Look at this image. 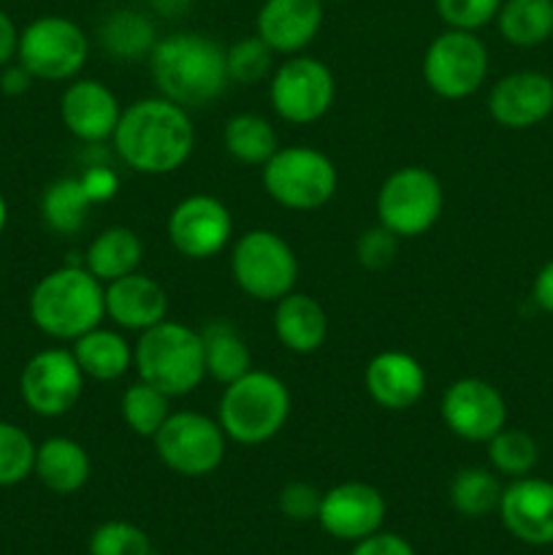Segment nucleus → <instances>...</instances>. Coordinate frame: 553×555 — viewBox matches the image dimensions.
<instances>
[{"label": "nucleus", "mask_w": 553, "mask_h": 555, "mask_svg": "<svg viewBox=\"0 0 553 555\" xmlns=\"http://www.w3.org/2000/svg\"><path fill=\"white\" fill-rule=\"evenodd\" d=\"M119 160L136 173L163 177L188 163L195 128L188 108L168 98H141L130 103L112 135Z\"/></svg>", "instance_id": "f257e3e1"}, {"label": "nucleus", "mask_w": 553, "mask_h": 555, "mask_svg": "<svg viewBox=\"0 0 553 555\" xmlns=\"http://www.w3.org/2000/svg\"><path fill=\"white\" fill-rule=\"evenodd\" d=\"M150 70L163 98L184 108H204L228 90L226 47L211 36L179 30L157 38Z\"/></svg>", "instance_id": "f03ea898"}, {"label": "nucleus", "mask_w": 553, "mask_h": 555, "mask_svg": "<svg viewBox=\"0 0 553 555\" xmlns=\"http://www.w3.org/2000/svg\"><path fill=\"white\" fill-rule=\"evenodd\" d=\"M106 318L103 282L85 266H60L36 282L30 293V320L41 334L76 341Z\"/></svg>", "instance_id": "7ed1b4c3"}, {"label": "nucleus", "mask_w": 553, "mask_h": 555, "mask_svg": "<svg viewBox=\"0 0 553 555\" xmlns=\"http://www.w3.org/2000/svg\"><path fill=\"white\" fill-rule=\"evenodd\" d=\"M133 366L139 379L155 385L168 399L193 393L206 379L201 331L173 320L141 331L133 347Z\"/></svg>", "instance_id": "20e7f679"}, {"label": "nucleus", "mask_w": 553, "mask_h": 555, "mask_svg": "<svg viewBox=\"0 0 553 555\" xmlns=\"http://www.w3.org/2000/svg\"><path fill=\"white\" fill-rule=\"evenodd\" d=\"M291 415V390L276 374L249 369L226 385L217 423L236 444H263L282 431Z\"/></svg>", "instance_id": "39448f33"}, {"label": "nucleus", "mask_w": 553, "mask_h": 555, "mask_svg": "<svg viewBox=\"0 0 553 555\" xmlns=\"http://www.w3.org/2000/svg\"><path fill=\"white\" fill-rule=\"evenodd\" d=\"M336 184V166L314 146H280L263 163V190L285 209H320L334 198Z\"/></svg>", "instance_id": "423d86ee"}, {"label": "nucleus", "mask_w": 553, "mask_h": 555, "mask_svg": "<svg viewBox=\"0 0 553 555\" xmlns=\"http://www.w3.org/2000/svg\"><path fill=\"white\" fill-rule=\"evenodd\" d=\"M231 274L249 298L276 304L296 291L298 258L280 233L258 228L233 244Z\"/></svg>", "instance_id": "0eeeda50"}, {"label": "nucleus", "mask_w": 553, "mask_h": 555, "mask_svg": "<svg viewBox=\"0 0 553 555\" xmlns=\"http://www.w3.org/2000/svg\"><path fill=\"white\" fill-rule=\"evenodd\" d=\"M90 38L74 20L43 14L20 30L16 60L41 81H68L85 68Z\"/></svg>", "instance_id": "6e6552de"}, {"label": "nucleus", "mask_w": 553, "mask_h": 555, "mask_svg": "<svg viewBox=\"0 0 553 555\" xmlns=\"http://www.w3.org/2000/svg\"><path fill=\"white\" fill-rule=\"evenodd\" d=\"M445 206L442 184L428 168H396L377 193V222L399 238H417L434 228Z\"/></svg>", "instance_id": "1a4fd4ad"}, {"label": "nucleus", "mask_w": 553, "mask_h": 555, "mask_svg": "<svg viewBox=\"0 0 553 555\" xmlns=\"http://www.w3.org/2000/svg\"><path fill=\"white\" fill-rule=\"evenodd\" d=\"M421 70L434 95L445 101H464L486 81L488 49L477 33L448 27L428 43Z\"/></svg>", "instance_id": "9d476101"}, {"label": "nucleus", "mask_w": 553, "mask_h": 555, "mask_svg": "<svg viewBox=\"0 0 553 555\" xmlns=\"http://www.w3.org/2000/svg\"><path fill=\"white\" fill-rule=\"evenodd\" d=\"M163 466L182 477H206L226 459V431L201 412H171L152 437Z\"/></svg>", "instance_id": "9b49d317"}, {"label": "nucleus", "mask_w": 553, "mask_h": 555, "mask_svg": "<svg viewBox=\"0 0 553 555\" xmlns=\"http://www.w3.org/2000/svg\"><path fill=\"white\" fill-rule=\"evenodd\" d=\"M336 98L329 65L309 54H291L269 79V101L276 117L291 125H312L325 117Z\"/></svg>", "instance_id": "f8f14e48"}, {"label": "nucleus", "mask_w": 553, "mask_h": 555, "mask_svg": "<svg viewBox=\"0 0 553 555\" xmlns=\"http://www.w3.org/2000/svg\"><path fill=\"white\" fill-rule=\"evenodd\" d=\"M85 374L74 352L49 347L36 352L20 374V393L27 410L41 417H60L79 404L85 393Z\"/></svg>", "instance_id": "ddd939ff"}, {"label": "nucleus", "mask_w": 553, "mask_h": 555, "mask_svg": "<svg viewBox=\"0 0 553 555\" xmlns=\"http://www.w3.org/2000/svg\"><path fill=\"white\" fill-rule=\"evenodd\" d=\"M231 236L233 217L215 195H188L168 215V238L190 260L215 258L231 244Z\"/></svg>", "instance_id": "4468645a"}, {"label": "nucleus", "mask_w": 553, "mask_h": 555, "mask_svg": "<svg viewBox=\"0 0 553 555\" xmlns=\"http://www.w3.org/2000/svg\"><path fill=\"white\" fill-rule=\"evenodd\" d=\"M442 423L466 442H488L507 426L504 396L488 379L461 377L450 385L439 401Z\"/></svg>", "instance_id": "2eb2a0df"}, {"label": "nucleus", "mask_w": 553, "mask_h": 555, "mask_svg": "<svg viewBox=\"0 0 553 555\" xmlns=\"http://www.w3.org/2000/svg\"><path fill=\"white\" fill-rule=\"evenodd\" d=\"M388 504L369 482H339L320 499L318 520L325 534L342 542H361L377 534L385 524Z\"/></svg>", "instance_id": "dca6fc26"}, {"label": "nucleus", "mask_w": 553, "mask_h": 555, "mask_svg": "<svg viewBox=\"0 0 553 555\" xmlns=\"http://www.w3.org/2000/svg\"><path fill=\"white\" fill-rule=\"evenodd\" d=\"M488 112L507 130L535 128L553 114V79L542 70L502 76L488 95Z\"/></svg>", "instance_id": "f3484780"}, {"label": "nucleus", "mask_w": 553, "mask_h": 555, "mask_svg": "<svg viewBox=\"0 0 553 555\" xmlns=\"http://www.w3.org/2000/svg\"><path fill=\"white\" fill-rule=\"evenodd\" d=\"M502 524L526 545H553V482L542 477H518L502 491Z\"/></svg>", "instance_id": "a211bd4d"}, {"label": "nucleus", "mask_w": 553, "mask_h": 555, "mask_svg": "<svg viewBox=\"0 0 553 555\" xmlns=\"http://www.w3.org/2000/svg\"><path fill=\"white\" fill-rule=\"evenodd\" d=\"M123 108L117 95L98 79H76L60 98V119L74 139L101 144L117 130Z\"/></svg>", "instance_id": "6ab92c4d"}, {"label": "nucleus", "mask_w": 553, "mask_h": 555, "mask_svg": "<svg viewBox=\"0 0 553 555\" xmlns=\"http://www.w3.org/2000/svg\"><path fill=\"white\" fill-rule=\"evenodd\" d=\"M325 0H263L255 16V36L274 54H298L323 27Z\"/></svg>", "instance_id": "aec40b11"}, {"label": "nucleus", "mask_w": 553, "mask_h": 555, "mask_svg": "<svg viewBox=\"0 0 553 555\" xmlns=\"http://www.w3.org/2000/svg\"><path fill=\"white\" fill-rule=\"evenodd\" d=\"M363 385L374 404L390 412H404L426 393V369L410 352L385 350L366 363Z\"/></svg>", "instance_id": "412c9836"}, {"label": "nucleus", "mask_w": 553, "mask_h": 555, "mask_svg": "<svg viewBox=\"0 0 553 555\" xmlns=\"http://www.w3.org/2000/svg\"><path fill=\"white\" fill-rule=\"evenodd\" d=\"M103 301H106V318L117 328L146 331L163 323L168 314V293L152 276L133 271L128 276L103 285Z\"/></svg>", "instance_id": "4be33fe9"}, {"label": "nucleus", "mask_w": 553, "mask_h": 555, "mask_svg": "<svg viewBox=\"0 0 553 555\" xmlns=\"http://www.w3.org/2000/svg\"><path fill=\"white\" fill-rule=\"evenodd\" d=\"M274 334L285 350L309 356L323 347L325 334H329L325 309L309 293H287L274 307Z\"/></svg>", "instance_id": "5701e85b"}, {"label": "nucleus", "mask_w": 553, "mask_h": 555, "mask_svg": "<svg viewBox=\"0 0 553 555\" xmlns=\"http://www.w3.org/2000/svg\"><path fill=\"white\" fill-rule=\"evenodd\" d=\"M90 455H87V450L76 439L52 437L43 439L36 448L33 475L41 480L47 491L57 493V496H70V493L81 491L87 480H90Z\"/></svg>", "instance_id": "b1692460"}, {"label": "nucleus", "mask_w": 553, "mask_h": 555, "mask_svg": "<svg viewBox=\"0 0 553 555\" xmlns=\"http://www.w3.org/2000/svg\"><path fill=\"white\" fill-rule=\"evenodd\" d=\"M70 352H74L81 374L98 379V383H114L133 366V347L125 341L119 331L101 328V325L81 334Z\"/></svg>", "instance_id": "393cba45"}, {"label": "nucleus", "mask_w": 553, "mask_h": 555, "mask_svg": "<svg viewBox=\"0 0 553 555\" xmlns=\"http://www.w3.org/2000/svg\"><path fill=\"white\" fill-rule=\"evenodd\" d=\"M144 258V244L139 233L125 225H112L98 233L85 253V269L103 285L139 271Z\"/></svg>", "instance_id": "a878e982"}, {"label": "nucleus", "mask_w": 553, "mask_h": 555, "mask_svg": "<svg viewBox=\"0 0 553 555\" xmlns=\"http://www.w3.org/2000/svg\"><path fill=\"white\" fill-rule=\"evenodd\" d=\"M204 341L206 377L220 385H231L233 379L244 377L253 369V352L244 336L226 320H211L201 328Z\"/></svg>", "instance_id": "bb28decb"}, {"label": "nucleus", "mask_w": 553, "mask_h": 555, "mask_svg": "<svg viewBox=\"0 0 553 555\" xmlns=\"http://www.w3.org/2000/svg\"><path fill=\"white\" fill-rule=\"evenodd\" d=\"M101 36L103 49L117 60H144L150 57L152 49L157 43L155 22L136 9H117L101 22Z\"/></svg>", "instance_id": "cd10ccee"}, {"label": "nucleus", "mask_w": 553, "mask_h": 555, "mask_svg": "<svg viewBox=\"0 0 553 555\" xmlns=\"http://www.w3.org/2000/svg\"><path fill=\"white\" fill-rule=\"evenodd\" d=\"M497 27L513 47H540L553 36V0H502Z\"/></svg>", "instance_id": "c85d7f7f"}, {"label": "nucleus", "mask_w": 553, "mask_h": 555, "mask_svg": "<svg viewBox=\"0 0 553 555\" xmlns=\"http://www.w3.org/2000/svg\"><path fill=\"white\" fill-rule=\"evenodd\" d=\"M92 198L87 195L79 177L54 179L41 195V217L60 236H76L87 225L92 211Z\"/></svg>", "instance_id": "c756f323"}, {"label": "nucleus", "mask_w": 553, "mask_h": 555, "mask_svg": "<svg viewBox=\"0 0 553 555\" xmlns=\"http://www.w3.org/2000/svg\"><path fill=\"white\" fill-rule=\"evenodd\" d=\"M222 146L244 166H263L280 150L274 125L260 114H236L228 119L222 128Z\"/></svg>", "instance_id": "7c9ffc66"}, {"label": "nucleus", "mask_w": 553, "mask_h": 555, "mask_svg": "<svg viewBox=\"0 0 553 555\" xmlns=\"http://www.w3.org/2000/svg\"><path fill=\"white\" fill-rule=\"evenodd\" d=\"M502 491V482L491 469L466 466L450 480V504L464 518H486L499 509Z\"/></svg>", "instance_id": "2f4dec72"}, {"label": "nucleus", "mask_w": 553, "mask_h": 555, "mask_svg": "<svg viewBox=\"0 0 553 555\" xmlns=\"http://www.w3.org/2000/svg\"><path fill=\"white\" fill-rule=\"evenodd\" d=\"M119 412H123V421L128 423L136 437L152 439L160 431L166 417L171 415V399L163 390H157L155 385L139 379L123 393Z\"/></svg>", "instance_id": "473e14b6"}, {"label": "nucleus", "mask_w": 553, "mask_h": 555, "mask_svg": "<svg viewBox=\"0 0 553 555\" xmlns=\"http://www.w3.org/2000/svg\"><path fill=\"white\" fill-rule=\"evenodd\" d=\"M488 464L493 466L497 475L510 477V480H518L535 472L537 461H540V448H537L535 437H529L520 428H507L493 434L488 439Z\"/></svg>", "instance_id": "72a5a7b5"}, {"label": "nucleus", "mask_w": 553, "mask_h": 555, "mask_svg": "<svg viewBox=\"0 0 553 555\" xmlns=\"http://www.w3.org/2000/svg\"><path fill=\"white\" fill-rule=\"evenodd\" d=\"M36 442L16 423L0 421V488L20 486L33 475Z\"/></svg>", "instance_id": "f704fd0d"}, {"label": "nucleus", "mask_w": 553, "mask_h": 555, "mask_svg": "<svg viewBox=\"0 0 553 555\" xmlns=\"http://www.w3.org/2000/svg\"><path fill=\"white\" fill-rule=\"evenodd\" d=\"M271 63H274V52L258 36L239 38L233 47L226 49V65L231 85L247 87L255 85V81H263L271 74Z\"/></svg>", "instance_id": "c9c22d12"}, {"label": "nucleus", "mask_w": 553, "mask_h": 555, "mask_svg": "<svg viewBox=\"0 0 553 555\" xmlns=\"http://www.w3.org/2000/svg\"><path fill=\"white\" fill-rule=\"evenodd\" d=\"M90 555H152L150 537L128 520H106L90 537Z\"/></svg>", "instance_id": "e433bc0d"}, {"label": "nucleus", "mask_w": 553, "mask_h": 555, "mask_svg": "<svg viewBox=\"0 0 553 555\" xmlns=\"http://www.w3.org/2000/svg\"><path fill=\"white\" fill-rule=\"evenodd\" d=\"M439 20L453 30H472L491 25L497 20L502 0H434Z\"/></svg>", "instance_id": "4c0bfd02"}, {"label": "nucleus", "mask_w": 553, "mask_h": 555, "mask_svg": "<svg viewBox=\"0 0 553 555\" xmlns=\"http://www.w3.org/2000/svg\"><path fill=\"white\" fill-rule=\"evenodd\" d=\"M396 253H399V236L390 233L385 225H380V222L374 228H369L366 233H361V238L356 244L358 263L369 271H380L394 263Z\"/></svg>", "instance_id": "58836bf2"}, {"label": "nucleus", "mask_w": 553, "mask_h": 555, "mask_svg": "<svg viewBox=\"0 0 553 555\" xmlns=\"http://www.w3.org/2000/svg\"><path fill=\"white\" fill-rule=\"evenodd\" d=\"M320 499L323 493L312 486V482H287L280 491L276 499V507L285 515L287 520H296V524H307V520H318L320 513Z\"/></svg>", "instance_id": "ea45409f"}, {"label": "nucleus", "mask_w": 553, "mask_h": 555, "mask_svg": "<svg viewBox=\"0 0 553 555\" xmlns=\"http://www.w3.org/2000/svg\"><path fill=\"white\" fill-rule=\"evenodd\" d=\"M350 555H415V551H412V545L404 540V537L380 529L377 534L356 542V547H352Z\"/></svg>", "instance_id": "a19ab883"}, {"label": "nucleus", "mask_w": 553, "mask_h": 555, "mask_svg": "<svg viewBox=\"0 0 553 555\" xmlns=\"http://www.w3.org/2000/svg\"><path fill=\"white\" fill-rule=\"evenodd\" d=\"M79 179H81V184H85L87 195L92 198V204H101V201L114 198V193H117V188H119L117 173L108 171V168H103V166L87 168Z\"/></svg>", "instance_id": "79ce46f5"}, {"label": "nucleus", "mask_w": 553, "mask_h": 555, "mask_svg": "<svg viewBox=\"0 0 553 555\" xmlns=\"http://www.w3.org/2000/svg\"><path fill=\"white\" fill-rule=\"evenodd\" d=\"M30 85H33V74L20 63V60H16V63L3 65V70H0V92H3V95L20 98L30 90Z\"/></svg>", "instance_id": "37998d69"}, {"label": "nucleus", "mask_w": 553, "mask_h": 555, "mask_svg": "<svg viewBox=\"0 0 553 555\" xmlns=\"http://www.w3.org/2000/svg\"><path fill=\"white\" fill-rule=\"evenodd\" d=\"M16 49H20V27H16L14 20L0 9V68L14 63Z\"/></svg>", "instance_id": "c03bdc74"}, {"label": "nucleus", "mask_w": 553, "mask_h": 555, "mask_svg": "<svg viewBox=\"0 0 553 555\" xmlns=\"http://www.w3.org/2000/svg\"><path fill=\"white\" fill-rule=\"evenodd\" d=\"M531 298H535L537 307L542 312L553 314V260H548L535 276V285H531Z\"/></svg>", "instance_id": "a18cd8bd"}, {"label": "nucleus", "mask_w": 553, "mask_h": 555, "mask_svg": "<svg viewBox=\"0 0 553 555\" xmlns=\"http://www.w3.org/2000/svg\"><path fill=\"white\" fill-rule=\"evenodd\" d=\"M188 3L190 0H152V5H155V9L166 16L182 14V11L188 9Z\"/></svg>", "instance_id": "49530a36"}, {"label": "nucleus", "mask_w": 553, "mask_h": 555, "mask_svg": "<svg viewBox=\"0 0 553 555\" xmlns=\"http://www.w3.org/2000/svg\"><path fill=\"white\" fill-rule=\"evenodd\" d=\"M5 222H9V206H5L3 193H0V233L5 231Z\"/></svg>", "instance_id": "de8ad7c7"}, {"label": "nucleus", "mask_w": 553, "mask_h": 555, "mask_svg": "<svg viewBox=\"0 0 553 555\" xmlns=\"http://www.w3.org/2000/svg\"><path fill=\"white\" fill-rule=\"evenodd\" d=\"M331 3H345V0H331Z\"/></svg>", "instance_id": "09e8293b"}, {"label": "nucleus", "mask_w": 553, "mask_h": 555, "mask_svg": "<svg viewBox=\"0 0 553 555\" xmlns=\"http://www.w3.org/2000/svg\"><path fill=\"white\" fill-rule=\"evenodd\" d=\"M152 555H155V553H152Z\"/></svg>", "instance_id": "8fccbe9b"}]
</instances>
